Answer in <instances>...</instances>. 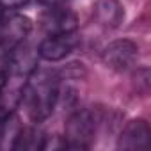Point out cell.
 <instances>
[{
    "instance_id": "cell-1",
    "label": "cell",
    "mask_w": 151,
    "mask_h": 151,
    "mask_svg": "<svg viewBox=\"0 0 151 151\" xmlns=\"http://www.w3.org/2000/svg\"><path fill=\"white\" fill-rule=\"evenodd\" d=\"M60 98V78L52 69L34 68L25 78L22 103L34 123L48 119Z\"/></svg>"
},
{
    "instance_id": "cell-2",
    "label": "cell",
    "mask_w": 151,
    "mask_h": 151,
    "mask_svg": "<svg viewBox=\"0 0 151 151\" xmlns=\"http://www.w3.org/2000/svg\"><path fill=\"white\" fill-rule=\"evenodd\" d=\"M101 114L98 109H78L66 121L64 128V147L69 149H87L93 146Z\"/></svg>"
},
{
    "instance_id": "cell-3",
    "label": "cell",
    "mask_w": 151,
    "mask_h": 151,
    "mask_svg": "<svg viewBox=\"0 0 151 151\" xmlns=\"http://www.w3.org/2000/svg\"><path fill=\"white\" fill-rule=\"evenodd\" d=\"M32 23L27 16L13 14L0 22V59L9 57L29 36Z\"/></svg>"
},
{
    "instance_id": "cell-4",
    "label": "cell",
    "mask_w": 151,
    "mask_h": 151,
    "mask_svg": "<svg viewBox=\"0 0 151 151\" xmlns=\"http://www.w3.org/2000/svg\"><path fill=\"white\" fill-rule=\"evenodd\" d=\"M139 55V46L130 39H117L105 46L101 53V60L107 68L114 71H126L130 69Z\"/></svg>"
},
{
    "instance_id": "cell-5",
    "label": "cell",
    "mask_w": 151,
    "mask_h": 151,
    "mask_svg": "<svg viewBox=\"0 0 151 151\" xmlns=\"http://www.w3.org/2000/svg\"><path fill=\"white\" fill-rule=\"evenodd\" d=\"M78 45V37L75 32H68V34H50L46 39L41 41L39 48H37V55L45 60H62L64 57H68Z\"/></svg>"
},
{
    "instance_id": "cell-6",
    "label": "cell",
    "mask_w": 151,
    "mask_h": 151,
    "mask_svg": "<svg viewBox=\"0 0 151 151\" xmlns=\"http://www.w3.org/2000/svg\"><path fill=\"white\" fill-rule=\"evenodd\" d=\"M77 14L64 6H52L45 11L41 25L45 32L50 34H68L77 30Z\"/></svg>"
},
{
    "instance_id": "cell-7",
    "label": "cell",
    "mask_w": 151,
    "mask_h": 151,
    "mask_svg": "<svg viewBox=\"0 0 151 151\" xmlns=\"http://www.w3.org/2000/svg\"><path fill=\"white\" fill-rule=\"evenodd\" d=\"M25 77H18L7 71V80L0 87V121L13 116L16 107L22 103V91H23Z\"/></svg>"
},
{
    "instance_id": "cell-8",
    "label": "cell",
    "mask_w": 151,
    "mask_h": 151,
    "mask_svg": "<svg viewBox=\"0 0 151 151\" xmlns=\"http://www.w3.org/2000/svg\"><path fill=\"white\" fill-rule=\"evenodd\" d=\"M149 137H151L149 124L144 119H132L123 128L117 139V147L119 149H142V147H147Z\"/></svg>"
},
{
    "instance_id": "cell-9",
    "label": "cell",
    "mask_w": 151,
    "mask_h": 151,
    "mask_svg": "<svg viewBox=\"0 0 151 151\" xmlns=\"http://www.w3.org/2000/svg\"><path fill=\"white\" fill-rule=\"evenodd\" d=\"M94 18L105 29H117L124 20V7L117 0H100L94 6Z\"/></svg>"
},
{
    "instance_id": "cell-10",
    "label": "cell",
    "mask_w": 151,
    "mask_h": 151,
    "mask_svg": "<svg viewBox=\"0 0 151 151\" xmlns=\"http://www.w3.org/2000/svg\"><path fill=\"white\" fill-rule=\"evenodd\" d=\"M20 132H22V124L14 114L0 121V149H14Z\"/></svg>"
},
{
    "instance_id": "cell-11",
    "label": "cell",
    "mask_w": 151,
    "mask_h": 151,
    "mask_svg": "<svg viewBox=\"0 0 151 151\" xmlns=\"http://www.w3.org/2000/svg\"><path fill=\"white\" fill-rule=\"evenodd\" d=\"M45 142H46V135L41 133L36 128H22L14 149H45Z\"/></svg>"
},
{
    "instance_id": "cell-12",
    "label": "cell",
    "mask_w": 151,
    "mask_h": 151,
    "mask_svg": "<svg viewBox=\"0 0 151 151\" xmlns=\"http://www.w3.org/2000/svg\"><path fill=\"white\" fill-rule=\"evenodd\" d=\"M30 2V0H0V4L4 7H9V9H18V7H23Z\"/></svg>"
},
{
    "instance_id": "cell-13",
    "label": "cell",
    "mask_w": 151,
    "mask_h": 151,
    "mask_svg": "<svg viewBox=\"0 0 151 151\" xmlns=\"http://www.w3.org/2000/svg\"><path fill=\"white\" fill-rule=\"evenodd\" d=\"M39 2L45 4V6H48V7H52V6H64L66 0H39Z\"/></svg>"
},
{
    "instance_id": "cell-14",
    "label": "cell",
    "mask_w": 151,
    "mask_h": 151,
    "mask_svg": "<svg viewBox=\"0 0 151 151\" xmlns=\"http://www.w3.org/2000/svg\"><path fill=\"white\" fill-rule=\"evenodd\" d=\"M4 18H6V13H4V6L0 4V22H2Z\"/></svg>"
}]
</instances>
